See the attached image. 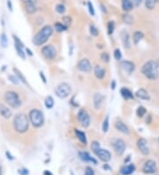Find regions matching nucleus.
Instances as JSON below:
<instances>
[{
	"label": "nucleus",
	"mask_w": 159,
	"mask_h": 175,
	"mask_svg": "<svg viewBox=\"0 0 159 175\" xmlns=\"http://www.w3.org/2000/svg\"><path fill=\"white\" fill-rule=\"evenodd\" d=\"M120 94H121L122 96L126 100L134 98V95H133V93H132L131 91L128 90V89H126V88L121 89V90H120Z\"/></svg>",
	"instance_id": "27"
},
{
	"label": "nucleus",
	"mask_w": 159,
	"mask_h": 175,
	"mask_svg": "<svg viewBox=\"0 0 159 175\" xmlns=\"http://www.w3.org/2000/svg\"><path fill=\"white\" fill-rule=\"evenodd\" d=\"M135 95L136 96H137L138 98H140V99H142V100L150 99V95H149V92H148L146 90H144V89H140V90H137Z\"/></svg>",
	"instance_id": "22"
},
{
	"label": "nucleus",
	"mask_w": 159,
	"mask_h": 175,
	"mask_svg": "<svg viewBox=\"0 0 159 175\" xmlns=\"http://www.w3.org/2000/svg\"><path fill=\"white\" fill-rule=\"evenodd\" d=\"M13 37L14 39V45H15V49H16V52H17L18 56L19 57H21L22 59H25L26 58V52H24L23 51V43H21V41L16 36L14 35Z\"/></svg>",
	"instance_id": "10"
},
{
	"label": "nucleus",
	"mask_w": 159,
	"mask_h": 175,
	"mask_svg": "<svg viewBox=\"0 0 159 175\" xmlns=\"http://www.w3.org/2000/svg\"><path fill=\"white\" fill-rule=\"evenodd\" d=\"M100 148H101V147H100V144H99L98 142H96V141L92 142V143H91V150H92L94 153H96V152Z\"/></svg>",
	"instance_id": "40"
},
{
	"label": "nucleus",
	"mask_w": 159,
	"mask_h": 175,
	"mask_svg": "<svg viewBox=\"0 0 159 175\" xmlns=\"http://www.w3.org/2000/svg\"><path fill=\"white\" fill-rule=\"evenodd\" d=\"M14 74H15V76L18 78V80H19L20 82H22L23 84H25V85H27L29 87V85H28V82L27 81V79L25 78V76L23 75V74L19 71V69H17V68H14Z\"/></svg>",
	"instance_id": "24"
},
{
	"label": "nucleus",
	"mask_w": 159,
	"mask_h": 175,
	"mask_svg": "<svg viewBox=\"0 0 159 175\" xmlns=\"http://www.w3.org/2000/svg\"><path fill=\"white\" fill-rule=\"evenodd\" d=\"M0 43H1L2 47H7V45H8V39H7V36H6V35L5 33L2 34L1 36H0Z\"/></svg>",
	"instance_id": "33"
},
{
	"label": "nucleus",
	"mask_w": 159,
	"mask_h": 175,
	"mask_svg": "<svg viewBox=\"0 0 159 175\" xmlns=\"http://www.w3.org/2000/svg\"><path fill=\"white\" fill-rule=\"evenodd\" d=\"M134 5L131 2V0H122V8L125 12H130L133 10Z\"/></svg>",
	"instance_id": "26"
},
{
	"label": "nucleus",
	"mask_w": 159,
	"mask_h": 175,
	"mask_svg": "<svg viewBox=\"0 0 159 175\" xmlns=\"http://www.w3.org/2000/svg\"><path fill=\"white\" fill-rule=\"evenodd\" d=\"M66 8L63 4H58L56 5V12L59 14H64L66 13Z\"/></svg>",
	"instance_id": "34"
},
{
	"label": "nucleus",
	"mask_w": 159,
	"mask_h": 175,
	"mask_svg": "<svg viewBox=\"0 0 159 175\" xmlns=\"http://www.w3.org/2000/svg\"><path fill=\"white\" fill-rule=\"evenodd\" d=\"M67 29L68 28H66V26L63 23H61V22H56L55 23V29H56V31H58V33L64 32V31L67 30Z\"/></svg>",
	"instance_id": "31"
},
{
	"label": "nucleus",
	"mask_w": 159,
	"mask_h": 175,
	"mask_svg": "<svg viewBox=\"0 0 159 175\" xmlns=\"http://www.w3.org/2000/svg\"><path fill=\"white\" fill-rule=\"evenodd\" d=\"M41 53L43 57L48 60H53L57 57V50L54 45L52 44H48L42 48Z\"/></svg>",
	"instance_id": "7"
},
{
	"label": "nucleus",
	"mask_w": 159,
	"mask_h": 175,
	"mask_svg": "<svg viewBox=\"0 0 159 175\" xmlns=\"http://www.w3.org/2000/svg\"><path fill=\"white\" fill-rule=\"evenodd\" d=\"M0 115L4 118H10L13 116V112L4 104H0Z\"/></svg>",
	"instance_id": "18"
},
{
	"label": "nucleus",
	"mask_w": 159,
	"mask_h": 175,
	"mask_svg": "<svg viewBox=\"0 0 159 175\" xmlns=\"http://www.w3.org/2000/svg\"><path fill=\"white\" fill-rule=\"evenodd\" d=\"M114 57H115L116 60H120V59H121L122 54L119 49H116V50L114 51Z\"/></svg>",
	"instance_id": "43"
},
{
	"label": "nucleus",
	"mask_w": 159,
	"mask_h": 175,
	"mask_svg": "<svg viewBox=\"0 0 159 175\" xmlns=\"http://www.w3.org/2000/svg\"><path fill=\"white\" fill-rule=\"evenodd\" d=\"M44 175H52L50 171H44Z\"/></svg>",
	"instance_id": "55"
},
{
	"label": "nucleus",
	"mask_w": 159,
	"mask_h": 175,
	"mask_svg": "<svg viewBox=\"0 0 159 175\" xmlns=\"http://www.w3.org/2000/svg\"><path fill=\"white\" fill-rule=\"evenodd\" d=\"M80 158L84 162H93L94 164H96V161L94 159L93 157H91L88 152L86 151H80L79 152Z\"/></svg>",
	"instance_id": "23"
},
{
	"label": "nucleus",
	"mask_w": 159,
	"mask_h": 175,
	"mask_svg": "<svg viewBox=\"0 0 159 175\" xmlns=\"http://www.w3.org/2000/svg\"><path fill=\"white\" fill-rule=\"evenodd\" d=\"M8 79H9L10 81L13 82L14 84H18V83H19V80H18V78L15 75H9L8 76Z\"/></svg>",
	"instance_id": "46"
},
{
	"label": "nucleus",
	"mask_w": 159,
	"mask_h": 175,
	"mask_svg": "<svg viewBox=\"0 0 159 175\" xmlns=\"http://www.w3.org/2000/svg\"><path fill=\"white\" fill-rule=\"evenodd\" d=\"M77 68L80 72L89 73L92 70V65L88 58H82L80 59L77 64Z\"/></svg>",
	"instance_id": "9"
},
{
	"label": "nucleus",
	"mask_w": 159,
	"mask_h": 175,
	"mask_svg": "<svg viewBox=\"0 0 159 175\" xmlns=\"http://www.w3.org/2000/svg\"><path fill=\"white\" fill-rule=\"evenodd\" d=\"M89 32H90V34H91L93 36H97L99 35L98 29H96L93 24H91V25L89 26Z\"/></svg>",
	"instance_id": "39"
},
{
	"label": "nucleus",
	"mask_w": 159,
	"mask_h": 175,
	"mask_svg": "<svg viewBox=\"0 0 159 175\" xmlns=\"http://www.w3.org/2000/svg\"><path fill=\"white\" fill-rule=\"evenodd\" d=\"M94 73H95V76L99 79V80H102L104 78L105 76V70L103 69V67L99 65H96L95 66V69H94Z\"/></svg>",
	"instance_id": "19"
},
{
	"label": "nucleus",
	"mask_w": 159,
	"mask_h": 175,
	"mask_svg": "<svg viewBox=\"0 0 159 175\" xmlns=\"http://www.w3.org/2000/svg\"><path fill=\"white\" fill-rule=\"evenodd\" d=\"M115 128L117 129L118 131L123 133L125 134H130V130H129L128 127L124 122H122L121 120H118V121H117L115 123Z\"/></svg>",
	"instance_id": "17"
},
{
	"label": "nucleus",
	"mask_w": 159,
	"mask_h": 175,
	"mask_svg": "<svg viewBox=\"0 0 159 175\" xmlns=\"http://www.w3.org/2000/svg\"><path fill=\"white\" fill-rule=\"evenodd\" d=\"M7 6H8V8H9L10 11H13V6H12L11 0H7Z\"/></svg>",
	"instance_id": "51"
},
{
	"label": "nucleus",
	"mask_w": 159,
	"mask_h": 175,
	"mask_svg": "<svg viewBox=\"0 0 159 175\" xmlns=\"http://www.w3.org/2000/svg\"><path fill=\"white\" fill-rule=\"evenodd\" d=\"M74 133L75 134H76V137L80 140V142H82L84 145H87V137H86L85 133L80 131L79 129H75Z\"/></svg>",
	"instance_id": "25"
},
{
	"label": "nucleus",
	"mask_w": 159,
	"mask_h": 175,
	"mask_svg": "<svg viewBox=\"0 0 159 175\" xmlns=\"http://www.w3.org/2000/svg\"><path fill=\"white\" fill-rule=\"evenodd\" d=\"M141 73L150 80H156L159 77V64L155 60L146 62L141 67Z\"/></svg>",
	"instance_id": "1"
},
{
	"label": "nucleus",
	"mask_w": 159,
	"mask_h": 175,
	"mask_svg": "<svg viewBox=\"0 0 159 175\" xmlns=\"http://www.w3.org/2000/svg\"><path fill=\"white\" fill-rule=\"evenodd\" d=\"M101 59L104 63H108V62L110 61V55L108 54L107 52H103L101 54Z\"/></svg>",
	"instance_id": "42"
},
{
	"label": "nucleus",
	"mask_w": 159,
	"mask_h": 175,
	"mask_svg": "<svg viewBox=\"0 0 159 175\" xmlns=\"http://www.w3.org/2000/svg\"><path fill=\"white\" fill-rule=\"evenodd\" d=\"M123 19H124V21H125L126 24H128V25L132 24L133 23V21H134V18L132 17L131 15L129 14L123 15Z\"/></svg>",
	"instance_id": "41"
},
{
	"label": "nucleus",
	"mask_w": 159,
	"mask_h": 175,
	"mask_svg": "<svg viewBox=\"0 0 159 175\" xmlns=\"http://www.w3.org/2000/svg\"><path fill=\"white\" fill-rule=\"evenodd\" d=\"M114 29H115V22L113 20H111L108 22L107 25V30H108V34L109 35H112L114 32Z\"/></svg>",
	"instance_id": "35"
},
{
	"label": "nucleus",
	"mask_w": 159,
	"mask_h": 175,
	"mask_svg": "<svg viewBox=\"0 0 159 175\" xmlns=\"http://www.w3.org/2000/svg\"><path fill=\"white\" fill-rule=\"evenodd\" d=\"M131 2L133 3L134 6H136V7H138V6H140V5L141 2H142V0H131Z\"/></svg>",
	"instance_id": "49"
},
{
	"label": "nucleus",
	"mask_w": 159,
	"mask_h": 175,
	"mask_svg": "<svg viewBox=\"0 0 159 175\" xmlns=\"http://www.w3.org/2000/svg\"><path fill=\"white\" fill-rule=\"evenodd\" d=\"M143 37H144V35H143L142 32H140V31H135V32L134 33V36H133L134 43V44H137Z\"/></svg>",
	"instance_id": "28"
},
{
	"label": "nucleus",
	"mask_w": 159,
	"mask_h": 175,
	"mask_svg": "<svg viewBox=\"0 0 159 175\" xmlns=\"http://www.w3.org/2000/svg\"><path fill=\"white\" fill-rule=\"evenodd\" d=\"M29 121L35 128H41L44 123V116L40 110L33 109L29 112Z\"/></svg>",
	"instance_id": "4"
},
{
	"label": "nucleus",
	"mask_w": 159,
	"mask_h": 175,
	"mask_svg": "<svg viewBox=\"0 0 159 175\" xmlns=\"http://www.w3.org/2000/svg\"><path fill=\"white\" fill-rule=\"evenodd\" d=\"M158 142H159V139H158Z\"/></svg>",
	"instance_id": "57"
},
{
	"label": "nucleus",
	"mask_w": 159,
	"mask_h": 175,
	"mask_svg": "<svg viewBox=\"0 0 159 175\" xmlns=\"http://www.w3.org/2000/svg\"><path fill=\"white\" fill-rule=\"evenodd\" d=\"M146 112H147V111H146V109L143 106H139L137 111H136V114H137V116H138L139 118H142L146 114Z\"/></svg>",
	"instance_id": "38"
},
{
	"label": "nucleus",
	"mask_w": 159,
	"mask_h": 175,
	"mask_svg": "<svg viewBox=\"0 0 159 175\" xmlns=\"http://www.w3.org/2000/svg\"><path fill=\"white\" fill-rule=\"evenodd\" d=\"M135 170V166L134 164H130V165H126L124 167H122L120 172L122 175H130L132 174Z\"/></svg>",
	"instance_id": "21"
},
{
	"label": "nucleus",
	"mask_w": 159,
	"mask_h": 175,
	"mask_svg": "<svg viewBox=\"0 0 159 175\" xmlns=\"http://www.w3.org/2000/svg\"><path fill=\"white\" fill-rule=\"evenodd\" d=\"M26 52H27V53H28L29 56H32V55H33L32 52H31V51H30V50H29L28 48H27V49H26Z\"/></svg>",
	"instance_id": "53"
},
{
	"label": "nucleus",
	"mask_w": 159,
	"mask_h": 175,
	"mask_svg": "<svg viewBox=\"0 0 159 175\" xmlns=\"http://www.w3.org/2000/svg\"><path fill=\"white\" fill-rule=\"evenodd\" d=\"M5 101L10 107H12L14 109H16L21 105V101L19 99V94L16 93L15 91H12V90L5 92Z\"/></svg>",
	"instance_id": "5"
},
{
	"label": "nucleus",
	"mask_w": 159,
	"mask_h": 175,
	"mask_svg": "<svg viewBox=\"0 0 159 175\" xmlns=\"http://www.w3.org/2000/svg\"><path fill=\"white\" fill-rule=\"evenodd\" d=\"M85 175H95V172H94V170L91 167L88 166L85 169Z\"/></svg>",
	"instance_id": "47"
},
{
	"label": "nucleus",
	"mask_w": 159,
	"mask_h": 175,
	"mask_svg": "<svg viewBox=\"0 0 159 175\" xmlns=\"http://www.w3.org/2000/svg\"><path fill=\"white\" fill-rule=\"evenodd\" d=\"M25 9L28 14H33L37 11V7L36 5H25Z\"/></svg>",
	"instance_id": "30"
},
{
	"label": "nucleus",
	"mask_w": 159,
	"mask_h": 175,
	"mask_svg": "<svg viewBox=\"0 0 159 175\" xmlns=\"http://www.w3.org/2000/svg\"><path fill=\"white\" fill-rule=\"evenodd\" d=\"M0 175H2V166L0 164Z\"/></svg>",
	"instance_id": "56"
},
{
	"label": "nucleus",
	"mask_w": 159,
	"mask_h": 175,
	"mask_svg": "<svg viewBox=\"0 0 159 175\" xmlns=\"http://www.w3.org/2000/svg\"><path fill=\"white\" fill-rule=\"evenodd\" d=\"M5 154H6V156H8V158H9L10 160H13V159H14V156H12L11 155H10L9 151H6V153H5Z\"/></svg>",
	"instance_id": "52"
},
{
	"label": "nucleus",
	"mask_w": 159,
	"mask_h": 175,
	"mask_svg": "<svg viewBox=\"0 0 159 175\" xmlns=\"http://www.w3.org/2000/svg\"><path fill=\"white\" fill-rule=\"evenodd\" d=\"M54 91H55V94L58 97H59L61 99H65L66 97H68L69 95H71L72 89H71V86L68 83L62 82V83L57 86Z\"/></svg>",
	"instance_id": "6"
},
{
	"label": "nucleus",
	"mask_w": 159,
	"mask_h": 175,
	"mask_svg": "<svg viewBox=\"0 0 159 175\" xmlns=\"http://www.w3.org/2000/svg\"><path fill=\"white\" fill-rule=\"evenodd\" d=\"M39 75H40V77L42 78V82H43V83H46L47 82L46 78H45V76H44V74H43V73H42V72H40V73H39Z\"/></svg>",
	"instance_id": "50"
},
{
	"label": "nucleus",
	"mask_w": 159,
	"mask_h": 175,
	"mask_svg": "<svg viewBox=\"0 0 159 175\" xmlns=\"http://www.w3.org/2000/svg\"><path fill=\"white\" fill-rule=\"evenodd\" d=\"M115 86H116L115 80H112V84L111 85V87H112V90H115Z\"/></svg>",
	"instance_id": "54"
},
{
	"label": "nucleus",
	"mask_w": 159,
	"mask_h": 175,
	"mask_svg": "<svg viewBox=\"0 0 159 175\" xmlns=\"http://www.w3.org/2000/svg\"><path fill=\"white\" fill-rule=\"evenodd\" d=\"M19 173L20 175H28V169H26V168H21V169H19Z\"/></svg>",
	"instance_id": "48"
},
{
	"label": "nucleus",
	"mask_w": 159,
	"mask_h": 175,
	"mask_svg": "<svg viewBox=\"0 0 159 175\" xmlns=\"http://www.w3.org/2000/svg\"><path fill=\"white\" fill-rule=\"evenodd\" d=\"M121 40L123 42V45L126 49H129L131 47L130 37H129V35L126 31H122L121 32Z\"/></svg>",
	"instance_id": "20"
},
{
	"label": "nucleus",
	"mask_w": 159,
	"mask_h": 175,
	"mask_svg": "<svg viewBox=\"0 0 159 175\" xmlns=\"http://www.w3.org/2000/svg\"><path fill=\"white\" fill-rule=\"evenodd\" d=\"M14 130L19 134H24L28 130L29 119L25 113H18L14 118Z\"/></svg>",
	"instance_id": "3"
},
{
	"label": "nucleus",
	"mask_w": 159,
	"mask_h": 175,
	"mask_svg": "<svg viewBox=\"0 0 159 175\" xmlns=\"http://www.w3.org/2000/svg\"><path fill=\"white\" fill-rule=\"evenodd\" d=\"M103 100H104V96L100 93H96L94 95L93 102H94V107L96 110H99L102 105H103Z\"/></svg>",
	"instance_id": "15"
},
{
	"label": "nucleus",
	"mask_w": 159,
	"mask_h": 175,
	"mask_svg": "<svg viewBox=\"0 0 159 175\" xmlns=\"http://www.w3.org/2000/svg\"><path fill=\"white\" fill-rule=\"evenodd\" d=\"M157 2H159V0H146V7L149 10L154 9V7L156 6V4Z\"/></svg>",
	"instance_id": "32"
},
{
	"label": "nucleus",
	"mask_w": 159,
	"mask_h": 175,
	"mask_svg": "<svg viewBox=\"0 0 159 175\" xmlns=\"http://www.w3.org/2000/svg\"><path fill=\"white\" fill-rule=\"evenodd\" d=\"M78 120L80 124L81 125V127L84 128H89V124H90V118H89V113L87 112V111L85 109H80L78 112Z\"/></svg>",
	"instance_id": "8"
},
{
	"label": "nucleus",
	"mask_w": 159,
	"mask_h": 175,
	"mask_svg": "<svg viewBox=\"0 0 159 175\" xmlns=\"http://www.w3.org/2000/svg\"><path fill=\"white\" fill-rule=\"evenodd\" d=\"M95 154L98 156L100 160L103 161V162H109L112 158V154L110 153V151L107 150H103L101 148Z\"/></svg>",
	"instance_id": "14"
},
{
	"label": "nucleus",
	"mask_w": 159,
	"mask_h": 175,
	"mask_svg": "<svg viewBox=\"0 0 159 175\" xmlns=\"http://www.w3.org/2000/svg\"><path fill=\"white\" fill-rule=\"evenodd\" d=\"M44 104L46 106V108L48 109H52L53 106H54V99L52 98V96H48L45 100H44Z\"/></svg>",
	"instance_id": "29"
},
{
	"label": "nucleus",
	"mask_w": 159,
	"mask_h": 175,
	"mask_svg": "<svg viewBox=\"0 0 159 175\" xmlns=\"http://www.w3.org/2000/svg\"><path fill=\"white\" fill-rule=\"evenodd\" d=\"M24 5H36L37 0H21Z\"/></svg>",
	"instance_id": "45"
},
{
	"label": "nucleus",
	"mask_w": 159,
	"mask_h": 175,
	"mask_svg": "<svg viewBox=\"0 0 159 175\" xmlns=\"http://www.w3.org/2000/svg\"><path fill=\"white\" fill-rule=\"evenodd\" d=\"M62 23L66 26V28H69L71 25H72V18L70 16H64L63 19H62Z\"/></svg>",
	"instance_id": "36"
},
{
	"label": "nucleus",
	"mask_w": 159,
	"mask_h": 175,
	"mask_svg": "<svg viewBox=\"0 0 159 175\" xmlns=\"http://www.w3.org/2000/svg\"><path fill=\"white\" fill-rule=\"evenodd\" d=\"M53 34V28L50 25H46L39 30V32L33 37L32 42L36 46L43 45L49 40Z\"/></svg>",
	"instance_id": "2"
},
{
	"label": "nucleus",
	"mask_w": 159,
	"mask_h": 175,
	"mask_svg": "<svg viewBox=\"0 0 159 175\" xmlns=\"http://www.w3.org/2000/svg\"><path fill=\"white\" fill-rule=\"evenodd\" d=\"M113 148L118 155H122L126 150V143L121 139H118L113 144Z\"/></svg>",
	"instance_id": "13"
},
{
	"label": "nucleus",
	"mask_w": 159,
	"mask_h": 175,
	"mask_svg": "<svg viewBox=\"0 0 159 175\" xmlns=\"http://www.w3.org/2000/svg\"><path fill=\"white\" fill-rule=\"evenodd\" d=\"M157 170L156 168V162L153 160H148L145 162L144 166L142 167V171L143 172H145L147 174H150V173H155Z\"/></svg>",
	"instance_id": "11"
},
{
	"label": "nucleus",
	"mask_w": 159,
	"mask_h": 175,
	"mask_svg": "<svg viewBox=\"0 0 159 175\" xmlns=\"http://www.w3.org/2000/svg\"><path fill=\"white\" fill-rule=\"evenodd\" d=\"M122 68L124 69V71L126 72L127 74H132L135 69V65L131 61L128 60H125V61L121 62Z\"/></svg>",
	"instance_id": "16"
},
{
	"label": "nucleus",
	"mask_w": 159,
	"mask_h": 175,
	"mask_svg": "<svg viewBox=\"0 0 159 175\" xmlns=\"http://www.w3.org/2000/svg\"><path fill=\"white\" fill-rule=\"evenodd\" d=\"M102 130L103 133H107L109 130V116H106V118H104L102 126Z\"/></svg>",
	"instance_id": "37"
},
{
	"label": "nucleus",
	"mask_w": 159,
	"mask_h": 175,
	"mask_svg": "<svg viewBox=\"0 0 159 175\" xmlns=\"http://www.w3.org/2000/svg\"><path fill=\"white\" fill-rule=\"evenodd\" d=\"M88 8H89V14H90V15L95 16V14H96V13H95V9H94L93 5H92V3H91L90 1L88 2Z\"/></svg>",
	"instance_id": "44"
},
{
	"label": "nucleus",
	"mask_w": 159,
	"mask_h": 175,
	"mask_svg": "<svg viewBox=\"0 0 159 175\" xmlns=\"http://www.w3.org/2000/svg\"><path fill=\"white\" fill-rule=\"evenodd\" d=\"M137 148L141 152V154H143L145 156L150 154V149H149V146H148V142H147V141L144 138H140L137 141Z\"/></svg>",
	"instance_id": "12"
}]
</instances>
